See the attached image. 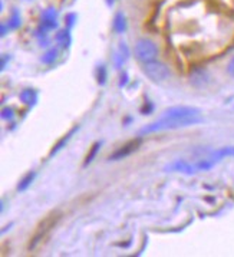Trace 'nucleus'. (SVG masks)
Masks as SVG:
<instances>
[{
    "label": "nucleus",
    "mask_w": 234,
    "mask_h": 257,
    "mask_svg": "<svg viewBox=\"0 0 234 257\" xmlns=\"http://www.w3.org/2000/svg\"><path fill=\"white\" fill-rule=\"evenodd\" d=\"M203 116H193V118H170V116H160L157 121L145 125L140 131L141 135L161 133V131H173L180 128H187L203 122Z\"/></svg>",
    "instance_id": "1"
},
{
    "label": "nucleus",
    "mask_w": 234,
    "mask_h": 257,
    "mask_svg": "<svg viewBox=\"0 0 234 257\" xmlns=\"http://www.w3.org/2000/svg\"><path fill=\"white\" fill-rule=\"evenodd\" d=\"M59 220H61V213H59V211H53L49 216L45 217L41 223H39V226L36 227V231H35V234L32 236L31 243H29V247H28V248L32 251V250H35L36 247L39 246V243L45 238V236L51 231L52 228L58 224Z\"/></svg>",
    "instance_id": "2"
},
{
    "label": "nucleus",
    "mask_w": 234,
    "mask_h": 257,
    "mask_svg": "<svg viewBox=\"0 0 234 257\" xmlns=\"http://www.w3.org/2000/svg\"><path fill=\"white\" fill-rule=\"evenodd\" d=\"M135 56L143 63L155 61L158 56V48L153 41L150 39H140L135 43Z\"/></svg>",
    "instance_id": "3"
},
{
    "label": "nucleus",
    "mask_w": 234,
    "mask_h": 257,
    "mask_svg": "<svg viewBox=\"0 0 234 257\" xmlns=\"http://www.w3.org/2000/svg\"><path fill=\"white\" fill-rule=\"evenodd\" d=\"M143 72L154 82H163L170 76V71L167 65H164L163 62L157 61V59L144 63Z\"/></svg>",
    "instance_id": "4"
},
{
    "label": "nucleus",
    "mask_w": 234,
    "mask_h": 257,
    "mask_svg": "<svg viewBox=\"0 0 234 257\" xmlns=\"http://www.w3.org/2000/svg\"><path fill=\"white\" fill-rule=\"evenodd\" d=\"M141 143H143L141 138H135V140H131V141L125 143V144L121 145L120 148H116V150L109 155V161H120V160H124V158L133 155L134 153H137V151L140 150Z\"/></svg>",
    "instance_id": "5"
},
{
    "label": "nucleus",
    "mask_w": 234,
    "mask_h": 257,
    "mask_svg": "<svg viewBox=\"0 0 234 257\" xmlns=\"http://www.w3.org/2000/svg\"><path fill=\"white\" fill-rule=\"evenodd\" d=\"M190 83L194 88H204L210 83V75L204 68H194L190 72Z\"/></svg>",
    "instance_id": "6"
},
{
    "label": "nucleus",
    "mask_w": 234,
    "mask_h": 257,
    "mask_svg": "<svg viewBox=\"0 0 234 257\" xmlns=\"http://www.w3.org/2000/svg\"><path fill=\"white\" fill-rule=\"evenodd\" d=\"M165 171L183 173V174L191 175L195 174V173H198V168H197V165L195 164H190V163H187V161H184V160H177V161H174L173 164L168 165V167L165 168Z\"/></svg>",
    "instance_id": "7"
},
{
    "label": "nucleus",
    "mask_w": 234,
    "mask_h": 257,
    "mask_svg": "<svg viewBox=\"0 0 234 257\" xmlns=\"http://www.w3.org/2000/svg\"><path fill=\"white\" fill-rule=\"evenodd\" d=\"M56 21H58V13L55 9H48L43 12V15H42V26L43 28H46L48 31L56 28V25H58Z\"/></svg>",
    "instance_id": "8"
},
{
    "label": "nucleus",
    "mask_w": 234,
    "mask_h": 257,
    "mask_svg": "<svg viewBox=\"0 0 234 257\" xmlns=\"http://www.w3.org/2000/svg\"><path fill=\"white\" fill-rule=\"evenodd\" d=\"M78 130H79V126L76 125V126H73V128H72V130L69 131V133H68V134L63 135V138H61V140H59V141H58L56 144L53 145V148H52L51 153H49V157H53L55 154H58V153L61 151L62 148H63L65 145L68 144V143H69V140H71L72 137L75 135V133H76Z\"/></svg>",
    "instance_id": "9"
},
{
    "label": "nucleus",
    "mask_w": 234,
    "mask_h": 257,
    "mask_svg": "<svg viewBox=\"0 0 234 257\" xmlns=\"http://www.w3.org/2000/svg\"><path fill=\"white\" fill-rule=\"evenodd\" d=\"M227 157H234V147H221V148L215 150L211 153L210 160L213 163H217V161H221L223 158H227Z\"/></svg>",
    "instance_id": "10"
},
{
    "label": "nucleus",
    "mask_w": 234,
    "mask_h": 257,
    "mask_svg": "<svg viewBox=\"0 0 234 257\" xmlns=\"http://www.w3.org/2000/svg\"><path fill=\"white\" fill-rule=\"evenodd\" d=\"M21 101L25 105H35V103L38 102V92L35 91V89H32V88H28V89H23L21 92Z\"/></svg>",
    "instance_id": "11"
},
{
    "label": "nucleus",
    "mask_w": 234,
    "mask_h": 257,
    "mask_svg": "<svg viewBox=\"0 0 234 257\" xmlns=\"http://www.w3.org/2000/svg\"><path fill=\"white\" fill-rule=\"evenodd\" d=\"M55 41L56 43L63 48V49H66V48H69L72 43V38H71V33L69 31H59L56 33V36H55Z\"/></svg>",
    "instance_id": "12"
},
{
    "label": "nucleus",
    "mask_w": 234,
    "mask_h": 257,
    "mask_svg": "<svg viewBox=\"0 0 234 257\" xmlns=\"http://www.w3.org/2000/svg\"><path fill=\"white\" fill-rule=\"evenodd\" d=\"M113 31L116 33H124L127 31V19L123 12H118L113 18Z\"/></svg>",
    "instance_id": "13"
},
{
    "label": "nucleus",
    "mask_w": 234,
    "mask_h": 257,
    "mask_svg": "<svg viewBox=\"0 0 234 257\" xmlns=\"http://www.w3.org/2000/svg\"><path fill=\"white\" fill-rule=\"evenodd\" d=\"M101 145H102L101 141H96V143H95V144L92 145L91 148H89L88 154H86V157H85V161H83V167H88V165L91 164L92 161L95 160V157L98 155V151H99Z\"/></svg>",
    "instance_id": "14"
},
{
    "label": "nucleus",
    "mask_w": 234,
    "mask_h": 257,
    "mask_svg": "<svg viewBox=\"0 0 234 257\" xmlns=\"http://www.w3.org/2000/svg\"><path fill=\"white\" fill-rule=\"evenodd\" d=\"M35 178H36V173H28V174L25 175L21 180V183L18 185V190H19V191H26V190L32 185V183L35 181Z\"/></svg>",
    "instance_id": "15"
},
{
    "label": "nucleus",
    "mask_w": 234,
    "mask_h": 257,
    "mask_svg": "<svg viewBox=\"0 0 234 257\" xmlns=\"http://www.w3.org/2000/svg\"><path fill=\"white\" fill-rule=\"evenodd\" d=\"M56 58H58V49H49V51L43 55L42 62L46 63V65H51V63H53V62L56 61Z\"/></svg>",
    "instance_id": "16"
},
{
    "label": "nucleus",
    "mask_w": 234,
    "mask_h": 257,
    "mask_svg": "<svg viewBox=\"0 0 234 257\" xmlns=\"http://www.w3.org/2000/svg\"><path fill=\"white\" fill-rule=\"evenodd\" d=\"M21 15H19V12L16 11V9H13L12 12V18L11 21H9V28L11 29H18L19 26H21Z\"/></svg>",
    "instance_id": "17"
},
{
    "label": "nucleus",
    "mask_w": 234,
    "mask_h": 257,
    "mask_svg": "<svg viewBox=\"0 0 234 257\" xmlns=\"http://www.w3.org/2000/svg\"><path fill=\"white\" fill-rule=\"evenodd\" d=\"M106 78H108L106 68L102 65V66L98 68V71H96V79H98V83H99V85H105V83H106Z\"/></svg>",
    "instance_id": "18"
},
{
    "label": "nucleus",
    "mask_w": 234,
    "mask_h": 257,
    "mask_svg": "<svg viewBox=\"0 0 234 257\" xmlns=\"http://www.w3.org/2000/svg\"><path fill=\"white\" fill-rule=\"evenodd\" d=\"M153 111H154V105L153 102H150V101H147V102L144 103L143 108H141V113H143V115H150Z\"/></svg>",
    "instance_id": "19"
},
{
    "label": "nucleus",
    "mask_w": 234,
    "mask_h": 257,
    "mask_svg": "<svg viewBox=\"0 0 234 257\" xmlns=\"http://www.w3.org/2000/svg\"><path fill=\"white\" fill-rule=\"evenodd\" d=\"M2 118L3 119H12L13 118V109L12 108H3L2 109Z\"/></svg>",
    "instance_id": "20"
},
{
    "label": "nucleus",
    "mask_w": 234,
    "mask_h": 257,
    "mask_svg": "<svg viewBox=\"0 0 234 257\" xmlns=\"http://www.w3.org/2000/svg\"><path fill=\"white\" fill-rule=\"evenodd\" d=\"M65 21H66V25H68L69 28H72V26L75 25V21H76V15H75V13H69V15L65 18Z\"/></svg>",
    "instance_id": "21"
},
{
    "label": "nucleus",
    "mask_w": 234,
    "mask_h": 257,
    "mask_svg": "<svg viewBox=\"0 0 234 257\" xmlns=\"http://www.w3.org/2000/svg\"><path fill=\"white\" fill-rule=\"evenodd\" d=\"M227 72H228L230 76H233L234 78V58L228 62V65H227Z\"/></svg>",
    "instance_id": "22"
},
{
    "label": "nucleus",
    "mask_w": 234,
    "mask_h": 257,
    "mask_svg": "<svg viewBox=\"0 0 234 257\" xmlns=\"http://www.w3.org/2000/svg\"><path fill=\"white\" fill-rule=\"evenodd\" d=\"M127 82H128V75L124 72L123 75H121V82H120V86L123 88L124 85H127Z\"/></svg>",
    "instance_id": "23"
},
{
    "label": "nucleus",
    "mask_w": 234,
    "mask_h": 257,
    "mask_svg": "<svg viewBox=\"0 0 234 257\" xmlns=\"http://www.w3.org/2000/svg\"><path fill=\"white\" fill-rule=\"evenodd\" d=\"M8 59H11L9 55H3V56H2V71L6 68V62H8Z\"/></svg>",
    "instance_id": "24"
},
{
    "label": "nucleus",
    "mask_w": 234,
    "mask_h": 257,
    "mask_svg": "<svg viewBox=\"0 0 234 257\" xmlns=\"http://www.w3.org/2000/svg\"><path fill=\"white\" fill-rule=\"evenodd\" d=\"M5 35H6V26L3 25V26H2V36H5Z\"/></svg>",
    "instance_id": "25"
},
{
    "label": "nucleus",
    "mask_w": 234,
    "mask_h": 257,
    "mask_svg": "<svg viewBox=\"0 0 234 257\" xmlns=\"http://www.w3.org/2000/svg\"><path fill=\"white\" fill-rule=\"evenodd\" d=\"M113 2H115V0H106V3H108V6H112V5H113Z\"/></svg>",
    "instance_id": "26"
}]
</instances>
